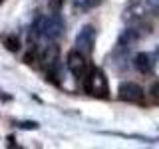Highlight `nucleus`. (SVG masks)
<instances>
[{"mask_svg":"<svg viewBox=\"0 0 159 149\" xmlns=\"http://www.w3.org/2000/svg\"><path fill=\"white\" fill-rule=\"evenodd\" d=\"M66 66L68 70L74 74L76 78H86V74L89 72L88 70V60H86V54L80 52V50H70L68 56H66Z\"/></svg>","mask_w":159,"mask_h":149,"instance_id":"39448f33","label":"nucleus"},{"mask_svg":"<svg viewBox=\"0 0 159 149\" xmlns=\"http://www.w3.org/2000/svg\"><path fill=\"white\" fill-rule=\"evenodd\" d=\"M64 6V0H48V8L50 12H60Z\"/></svg>","mask_w":159,"mask_h":149,"instance_id":"9d476101","label":"nucleus"},{"mask_svg":"<svg viewBox=\"0 0 159 149\" xmlns=\"http://www.w3.org/2000/svg\"><path fill=\"white\" fill-rule=\"evenodd\" d=\"M117 97L121 99V102L137 103V106H143V103H145V92H143V88L135 82H121L119 84Z\"/></svg>","mask_w":159,"mask_h":149,"instance_id":"7ed1b4c3","label":"nucleus"},{"mask_svg":"<svg viewBox=\"0 0 159 149\" xmlns=\"http://www.w3.org/2000/svg\"><path fill=\"white\" fill-rule=\"evenodd\" d=\"M149 93H151L153 99H157V102H159V79H157V82H153V86L149 88Z\"/></svg>","mask_w":159,"mask_h":149,"instance_id":"f8f14e48","label":"nucleus"},{"mask_svg":"<svg viewBox=\"0 0 159 149\" xmlns=\"http://www.w3.org/2000/svg\"><path fill=\"white\" fill-rule=\"evenodd\" d=\"M0 2H2V0H0Z\"/></svg>","mask_w":159,"mask_h":149,"instance_id":"2eb2a0df","label":"nucleus"},{"mask_svg":"<svg viewBox=\"0 0 159 149\" xmlns=\"http://www.w3.org/2000/svg\"><path fill=\"white\" fill-rule=\"evenodd\" d=\"M98 2H102V0H93V4H98Z\"/></svg>","mask_w":159,"mask_h":149,"instance_id":"4468645a","label":"nucleus"},{"mask_svg":"<svg viewBox=\"0 0 159 149\" xmlns=\"http://www.w3.org/2000/svg\"><path fill=\"white\" fill-rule=\"evenodd\" d=\"M16 125L20 129H38V123L36 121H16Z\"/></svg>","mask_w":159,"mask_h":149,"instance_id":"9b49d317","label":"nucleus"},{"mask_svg":"<svg viewBox=\"0 0 159 149\" xmlns=\"http://www.w3.org/2000/svg\"><path fill=\"white\" fill-rule=\"evenodd\" d=\"M0 99H2V102H10L12 96H4V92H0Z\"/></svg>","mask_w":159,"mask_h":149,"instance_id":"ddd939ff","label":"nucleus"},{"mask_svg":"<svg viewBox=\"0 0 159 149\" xmlns=\"http://www.w3.org/2000/svg\"><path fill=\"white\" fill-rule=\"evenodd\" d=\"M74 8H80V10H86L89 6H93V0H72Z\"/></svg>","mask_w":159,"mask_h":149,"instance_id":"1a4fd4ad","label":"nucleus"},{"mask_svg":"<svg viewBox=\"0 0 159 149\" xmlns=\"http://www.w3.org/2000/svg\"><path fill=\"white\" fill-rule=\"evenodd\" d=\"M139 8L141 14H155L159 12V0H141V2H133Z\"/></svg>","mask_w":159,"mask_h":149,"instance_id":"0eeeda50","label":"nucleus"},{"mask_svg":"<svg viewBox=\"0 0 159 149\" xmlns=\"http://www.w3.org/2000/svg\"><path fill=\"white\" fill-rule=\"evenodd\" d=\"M96 38H98V30L92 24H86V26L80 28L78 36H76V48L80 52H84L86 56L93 52V46H96Z\"/></svg>","mask_w":159,"mask_h":149,"instance_id":"20e7f679","label":"nucleus"},{"mask_svg":"<svg viewBox=\"0 0 159 149\" xmlns=\"http://www.w3.org/2000/svg\"><path fill=\"white\" fill-rule=\"evenodd\" d=\"M84 89L93 97L107 99L109 97V84H107V78L103 74V70L89 68V72L84 78Z\"/></svg>","mask_w":159,"mask_h":149,"instance_id":"f03ea898","label":"nucleus"},{"mask_svg":"<svg viewBox=\"0 0 159 149\" xmlns=\"http://www.w3.org/2000/svg\"><path fill=\"white\" fill-rule=\"evenodd\" d=\"M64 28H66V24H64L62 16H60L58 12H52L50 16H38L36 22H34V26L30 28L32 32H30V38H46V40H58L60 36L64 34Z\"/></svg>","mask_w":159,"mask_h":149,"instance_id":"f257e3e1","label":"nucleus"},{"mask_svg":"<svg viewBox=\"0 0 159 149\" xmlns=\"http://www.w3.org/2000/svg\"><path fill=\"white\" fill-rule=\"evenodd\" d=\"M2 44L6 46V50H10V52H18V50H20V40L14 36V34H6V36H2Z\"/></svg>","mask_w":159,"mask_h":149,"instance_id":"6e6552de","label":"nucleus"},{"mask_svg":"<svg viewBox=\"0 0 159 149\" xmlns=\"http://www.w3.org/2000/svg\"><path fill=\"white\" fill-rule=\"evenodd\" d=\"M133 66H135L137 72L149 74L153 70V66H155V62H153V56H151V54L139 52V54H135V58H133Z\"/></svg>","mask_w":159,"mask_h":149,"instance_id":"423d86ee","label":"nucleus"}]
</instances>
